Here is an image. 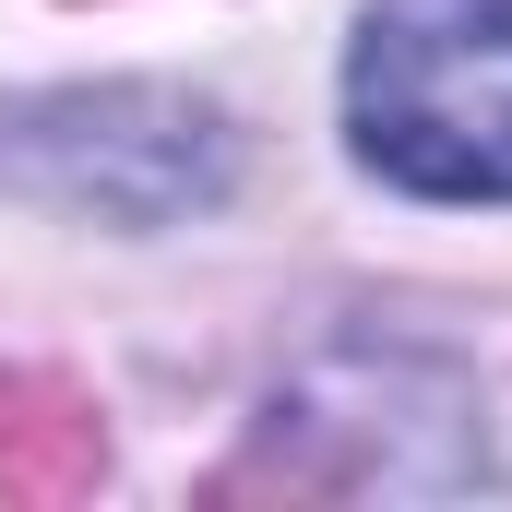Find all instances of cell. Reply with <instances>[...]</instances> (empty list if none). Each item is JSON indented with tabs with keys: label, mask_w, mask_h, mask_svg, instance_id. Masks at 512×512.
Here are the masks:
<instances>
[{
	"label": "cell",
	"mask_w": 512,
	"mask_h": 512,
	"mask_svg": "<svg viewBox=\"0 0 512 512\" xmlns=\"http://www.w3.org/2000/svg\"><path fill=\"white\" fill-rule=\"evenodd\" d=\"M346 131L417 203H512V0H382L346 60Z\"/></svg>",
	"instance_id": "obj_1"
}]
</instances>
